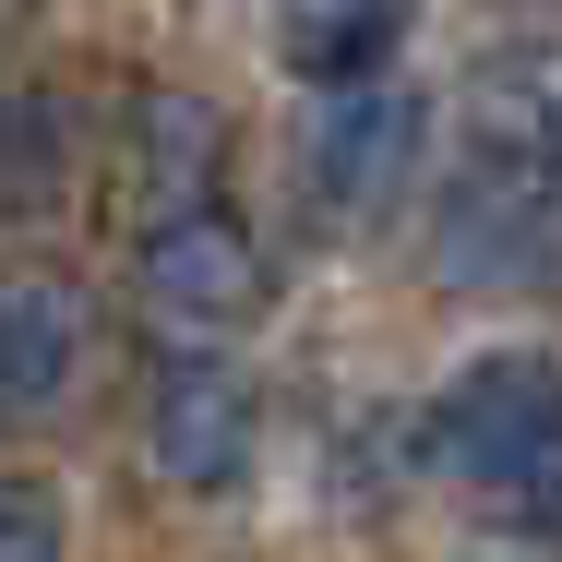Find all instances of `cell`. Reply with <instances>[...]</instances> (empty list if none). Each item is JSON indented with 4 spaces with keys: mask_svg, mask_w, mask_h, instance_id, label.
Here are the masks:
<instances>
[{
    "mask_svg": "<svg viewBox=\"0 0 562 562\" xmlns=\"http://www.w3.org/2000/svg\"><path fill=\"white\" fill-rule=\"evenodd\" d=\"M431 467L527 503L562 479V359L551 347H491L431 395Z\"/></svg>",
    "mask_w": 562,
    "mask_h": 562,
    "instance_id": "6da1fadb",
    "label": "cell"
},
{
    "mask_svg": "<svg viewBox=\"0 0 562 562\" xmlns=\"http://www.w3.org/2000/svg\"><path fill=\"white\" fill-rule=\"evenodd\" d=\"M300 168H312V204H324V216H383V204L407 192V168H419V97H407V85L324 97Z\"/></svg>",
    "mask_w": 562,
    "mask_h": 562,
    "instance_id": "7a4b0ae2",
    "label": "cell"
},
{
    "mask_svg": "<svg viewBox=\"0 0 562 562\" xmlns=\"http://www.w3.org/2000/svg\"><path fill=\"white\" fill-rule=\"evenodd\" d=\"M144 454H156V479H180V491H227V479L251 467V383L216 371V359H168L156 419H144Z\"/></svg>",
    "mask_w": 562,
    "mask_h": 562,
    "instance_id": "3957f363",
    "label": "cell"
},
{
    "mask_svg": "<svg viewBox=\"0 0 562 562\" xmlns=\"http://www.w3.org/2000/svg\"><path fill=\"white\" fill-rule=\"evenodd\" d=\"M144 300H156L168 324L216 336V324H239V312L263 300V251H251V239H239L227 216H180V227H144Z\"/></svg>",
    "mask_w": 562,
    "mask_h": 562,
    "instance_id": "277c9868",
    "label": "cell"
},
{
    "mask_svg": "<svg viewBox=\"0 0 562 562\" xmlns=\"http://www.w3.org/2000/svg\"><path fill=\"white\" fill-rule=\"evenodd\" d=\"M407 24H419V0H276V60L324 97H359V85H383Z\"/></svg>",
    "mask_w": 562,
    "mask_h": 562,
    "instance_id": "5b68a950",
    "label": "cell"
},
{
    "mask_svg": "<svg viewBox=\"0 0 562 562\" xmlns=\"http://www.w3.org/2000/svg\"><path fill=\"white\" fill-rule=\"evenodd\" d=\"M144 227H180V216H216V109L204 97H156L144 109Z\"/></svg>",
    "mask_w": 562,
    "mask_h": 562,
    "instance_id": "8992f818",
    "label": "cell"
},
{
    "mask_svg": "<svg viewBox=\"0 0 562 562\" xmlns=\"http://www.w3.org/2000/svg\"><path fill=\"white\" fill-rule=\"evenodd\" d=\"M72 347H85V300L60 276H24L12 312H0V383H12V407H48L60 371H72Z\"/></svg>",
    "mask_w": 562,
    "mask_h": 562,
    "instance_id": "52a82bcc",
    "label": "cell"
},
{
    "mask_svg": "<svg viewBox=\"0 0 562 562\" xmlns=\"http://www.w3.org/2000/svg\"><path fill=\"white\" fill-rule=\"evenodd\" d=\"M0 562H60V503H48V479H12V503H0Z\"/></svg>",
    "mask_w": 562,
    "mask_h": 562,
    "instance_id": "ba28073f",
    "label": "cell"
}]
</instances>
